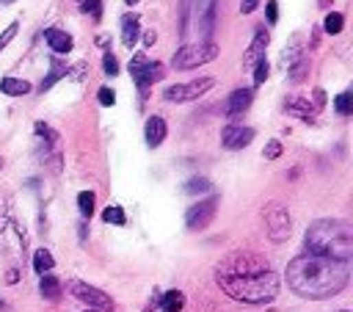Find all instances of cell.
<instances>
[{
  "mask_svg": "<svg viewBox=\"0 0 353 312\" xmlns=\"http://www.w3.org/2000/svg\"><path fill=\"white\" fill-rule=\"evenodd\" d=\"M268 42H271V34L265 31V25H260V28L254 31V42L249 45V50H246V56H243V67L254 69L260 61H265V47H268Z\"/></svg>",
  "mask_w": 353,
  "mask_h": 312,
  "instance_id": "11",
  "label": "cell"
},
{
  "mask_svg": "<svg viewBox=\"0 0 353 312\" xmlns=\"http://www.w3.org/2000/svg\"><path fill=\"white\" fill-rule=\"evenodd\" d=\"M130 75H133L135 86H138L141 91H146V89L155 86L157 80H163V64H160V61H149L146 56L135 53V56L130 58Z\"/></svg>",
  "mask_w": 353,
  "mask_h": 312,
  "instance_id": "6",
  "label": "cell"
},
{
  "mask_svg": "<svg viewBox=\"0 0 353 312\" xmlns=\"http://www.w3.org/2000/svg\"><path fill=\"white\" fill-rule=\"evenodd\" d=\"M94 205H97V199H94L91 191H80L78 194V210H80L83 219H91L94 216Z\"/></svg>",
  "mask_w": 353,
  "mask_h": 312,
  "instance_id": "24",
  "label": "cell"
},
{
  "mask_svg": "<svg viewBox=\"0 0 353 312\" xmlns=\"http://www.w3.org/2000/svg\"><path fill=\"white\" fill-rule=\"evenodd\" d=\"M166 133H168V127H166V119H163V116H149V119H146L144 138H146V146H149V149L160 146V144L166 141Z\"/></svg>",
  "mask_w": 353,
  "mask_h": 312,
  "instance_id": "14",
  "label": "cell"
},
{
  "mask_svg": "<svg viewBox=\"0 0 353 312\" xmlns=\"http://www.w3.org/2000/svg\"><path fill=\"white\" fill-rule=\"evenodd\" d=\"M257 6H260V0H243V3H240V12H243V14H251Z\"/></svg>",
  "mask_w": 353,
  "mask_h": 312,
  "instance_id": "38",
  "label": "cell"
},
{
  "mask_svg": "<svg viewBox=\"0 0 353 312\" xmlns=\"http://www.w3.org/2000/svg\"><path fill=\"white\" fill-rule=\"evenodd\" d=\"M141 39H144V47H152V45H155V39H157V34H155V31H144V34H141Z\"/></svg>",
  "mask_w": 353,
  "mask_h": 312,
  "instance_id": "39",
  "label": "cell"
},
{
  "mask_svg": "<svg viewBox=\"0 0 353 312\" xmlns=\"http://www.w3.org/2000/svg\"><path fill=\"white\" fill-rule=\"evenodd\" d=\"M218 287L243 304H268L279 293V276L271 263L254 252H232L216 265Z\"/></svg>",
  "mask_w": 353,
  "mask_h": 312,
  "instance_id": "1",
  "label": "cell"
},
{
  "mask_svg": "<svg viewBox=\"0 0 353 312\" xmlns=\"http://www.w3.org/2000/svg\"><path fill=\"white\" fill-rule=\"evenodd\" d=\"M124 3H127V6H135V3H138V0H124Z\"/></svg>",
  "mask_w": 353,
  "mask_h": 312,
  "instance_id": "42",
  "label": "cell"
},
{
  "mask_svg": "<svg viewBox=\"0 0 353 312\" xmlns=\"http://www.w3.org/2000/svg\"><path fill=\"white\" fill-rule=\"evenodd\" d=\"M69 293H72L78 301H83L89 309H97V312H102V309H113V301H111V296H108V293H102L100 287L86 285V282H80V279H72V282H69Z\"/></svg>",
  "mask_w": 353,
  "mask_h": 312,
  "instance_id": "9",
  "label": "cell"
},
{
  "mask_svg": "<svg viewBox=\"0 0 353 312\" xmlns=\"http://www.w3.org/2000/svg\"><path fill=\"white\" fill-rule=\"evenodd\" d=\"M53 265H56V260H53V254H50L47 249H36V252H34V271H36V274L45 276V274L53 271Z\"/></svg>",
  "mask_w": 353,
  "mask_h": 312,
  "instance_id": "22",
  "label": "cell"
},
{
  "mask_svg": "<svg viewBox=\"0 0 353 312\" xmlns=\"http://www.w3.org/2000/svg\"><path fill=\"white\" fill-rule=\"evenodd\" d=\"M138 39H141V20H138V14H124L122 17V45L127 50H133L138 45Z\"/></svg>",
  "mask_w": 353,
  "mask_h": 312,
  "instance_id": "16",
  "label": "cell"
},
{
  "mask_svg": "<svg viewBox=\"0 0 353 312\" xmlns=\"http://www.w3.org/2000/svg\"><path fill=\"white\" fill-rule=\"evenodd\" d=\"M67 75H69V67H64L61 61H53V67H50V75H47L45 80H42L39 91L45 94V91H47V89H50L53 83H58V80H61V78H67Z\"/></svg>",
  "mask_w": 353,
  "mask_h": 312,
  "instance_id": "23",
  "label": "cell"
},
{
  "mask_svg": "<svg viewBox=\"0 0 353 312\" xmlns=\"http://www.w3.org/2000/svg\"><path fill=\"white\" fill-rule=\"evenodd\" d=\"M83 12L91 14L94 20H100L102 17V0H83Z\"/></svg>",
  "mask_w": 353,
  "mask_h": 312,
  "instance_id": "32",
  "label": "cell"
},
{
  "mask_svg": "<svg viewBox=\"0 0 353 312\" xmlns=\"http://www.w3.org/2000/svg\"><path fill=\"white\" fill-rule=\"evenodd\" d=\"M216 210H218V197H207V199H199L196 205H191L188 213H185L188 230H205V227H210V221L216 219Z\"/></svg>",
  "mask_w": 353,
  "mask_h": 312,
  "instance_id": "10",
  "label": "cell"
},
{
  "mask_svg": "<svg viewBox=\"0 0 353 312\" xmlns=\"http://www.w3.org/2000/svg\"><path fill=\"white\" fill-rule=\"evenodd\" d=\"M17 279H20V271H9V276H6V282H9V285H14Z\"/></svg>",
  "mask_w": 353,
  "mask_h": 312,
  "instance_id": "41",
  "label": "cell"
},
{
  "mask_svg": "<svg viewBox=\"0 0 353 312\" xmlns=\"http://www.w3.org/2000/svg\"><path fill=\"white\" fill-rule=\"evenodd\" d=\"M339 312H348V309H339Z\"/></svg>",
  "mask_w": 353,
  "mask_h": 312,
  "instance_id": "45",
  "label": "cell"
},
{
  "mask_svg": "<svg viewBox=\"0 0 353 312\" xmlns=\"http://www.w3.org/2000/svg\"><path fill=\"white\" fill-rule=\"evenodd\" d=\"M254 102V89H235L227 100V116L229 119H238L249 105Z\"/></svg>",
  "mask_w": 353,
  "mask_h": 312,
  "instance_id": "13",
  "label": "cell"
},
{
  "mask_svg": "<svg viewBox=\"0 0 353 312\" xmlns=\"http://www.w3.org/2000/svg\"><path fill=\"white\" fill-rule=\"evenodd\" d=\"M194 23L202 34V42H213L216 34V17H218V0H194L191 3Z\"/></svg>",
  "mask_w": 353,
  "mask_h": 312,
  "instance_id": "8",
  "label": "cell"
},
{
  "mask_svg": "<svg viewBox=\"0 0 353 312\" xmlns=\"http://www.w3.org/2000/svg\"><path fill=\"white\" fill-rule=\"evenodd\" d=\"M3 3H12V0H3Z\"/></svg>",
  "mask_w": 353,
  "mask_h": 312,
  "instance_id": "44",
  "label": "cell"
},
{
  "mask_svg": "<svg viewBox=\"0 0 353 312\" xmlns=\"http://www.w3.org/2000/svg\"><path fill=\"white\" fill-rule=\"evenodd\" d=\"M213 86H216L213 78H196L191 83H174V86L163 89V100H168V102H191V100H199Z\"/></svg>",
  "mask_w": 353,
  "mask_h": 312,
  "instance_id": "7",
  "label": "cell"
},
{
  "mask_svg": "<svg viewBox=\"0 0 353 312\" xmlns=\"http://www.w3.org/2000/svg\"><path fill=\"white\" fill-rule=\"evenodd\" d=\"M312 97H315V108L326 105V91H323V89H315V94H312Z\"/></svg>",
  "mask_w": 353,
  "mask_h": 312,
  "instance_id": "40",
  "label": "cell"
},
{
  "mask_svg": "<svg viewBox=\"0 0 353 312\" xmlns=\"http://www.w3.org/2000/svg\"><path fill=\"white\" fill-rule=\"evenodd\" d=\"M350 268L348 263H337L317 254H301L287 265V285L295 296L309 301H323L348 287Z\"/></svg>",
  "mask_w": 353,
  "mask_h": 312,
  "instance_id": "2",
  "label": "cell"
},
{
  "mask_svg": "<svg viewBox=\"0 0 353 312\" xmlns=\"http://www.w3.org/2000/svg\"><path fill=\"white\" fill-rule=\"evenodd\" d=\"M97 97H100V105H105V108L116 105V91H113V89H108V86H102Z\"/></svg>",
  "mask_w": 353,
  "mask_h": 312,
  "instance_id": "35",
  "label": "cell"
},
{
  "mask_svg": "<svg viewBox=\"0 0 353 312\" xmlns=\"http://www.w3.org/2000/svg\"><path fill=\"white\" fill-rule=\"evenodd\" d=\"M45 42H47V45H50V50H53V53H58V56L72 53V47H75L72 36H69L67 31H61V28H45Z\"/></svg>",
  "mask_w": 353,
  "mask_h": 312,
  "instance_id": "15",
  "label": "cell"
},
{
  "mask_svg": "<svg viewBox=\"0 0 353 312\" xmlns=\"http://www.w3.org/2000/svg\"><path fill=\"white\" fill-rule=\"evenodd\" d=\"M265 227H268V238L273 241V243H284L287 238H290V232H293V219H290V210L284 208V205H279V202H271L268 208H265Z\"/></svg>",
  "mask_w": 353,
  "mask_h": 312,
  "instance_id": "5",
  "label": "cell"
},
{
  "mask_svg": "<svg viewBox=\"0 0 353 312\" xmlns=\"http://www.w3.org/2000/svg\"><path fill=\"white\" fill-rule=\"evenodd\" d=\"M306 69H309V58H304L301 64H295L293 69H287V72H290V80H293V83H301L304 75H306Z\"/></svg>",
  "mask_w": 353,
  "mask_h": 312,
  "instance_id": "31",
  "label": "cell"
},
{
  "mask_svg": "<svg viewBox=\"0 0 353 312\" xmlns=\"http://www.w3.org/2000/svg\"><path fill=\"white\" fill-rule=\"evenodd\" d=\"M0 91L6 97H25V94H31V83L20 80V78H3L0 80Z\"/></svg>",
  "mask_w": 353,
  "mask_h": 312,
  "instance_id": "19",
  "label": "cell"
},
{
  "mask_svg": "<svg viewBox=\"0 0 353 312\" xmlns=\"http://www.w3.org/2000/svg\"><path fill=\"white\" fill-rule=\"evenodd\" d=\"M262 155H265L268 161H276L279 155H282V141H276V138H273V141H268V144H265V152H262Z\"/></svg>",
  "mask_w": 353,
  "mask_h": 312,
  "instance_id": "33",
  "label": "cell"
},
{
  "mask_svg": "<svg viewBox=\"0 0 353 312\" xmlns=\"http://www.w3.org/2000/svg\"><path fill=\"white\" fill-rule=\"evenodd\" d=\"M83 312H97V309H83Z\"/></svg>",
  "mask_w": 353,
  "mask_h": 312,
  "instance_id": "43",
  "label": "cell"
},
{
  "mask_svg": "<svg viewBox=\"0 0 353 312\" xmlns=\"http://www.w3.org/2000/svg\"><path fill=\"white\" fill-rule=\"evenodd\" d=\"M185 307V296L180 290H168L160 296V309L163 312H180Z\"/></svg>",
  "mask_w": 353,
  "mask_h": 312,
  "instance_id": "21",
  "label": "cell"
},
{
  "mask_svg": "<svg viewBox=\"0 0 353 312\" xmlns=\"http://www.w3.org/2000/svg\"><path fill=\"white\" fill-rule=\"evenodd\" d=\"M216 58H218V45L216 42H196V45H183L180 50H176L174 58H171V67L188 72V69H199V67H205Z\"/></svg>",
  "mask_w": 353,
  "mask_h": 312,
  "instance_id": "4",
  "label": "cell"
},
{
  "mask_svg": "<svg viewBox=\"0 0 353 312\" xmlns=\"http://www.w3.org/2000/svg\"><path fill=\"white\" fill-rule=\"evenodd\" d=\"M268 72H271L268 61H260V64L254 67V83H257V86H262V83L268 80Z\"/></svg>",
  "mask_w": 353,
  "mask_h": 312,
  "instance_id": "34",
  "label": "cell"
},
{
  "mask_svg": "<svg viewBox=\"0 0 353 312\" xmlns=\"http://www.w3.org/2000/svg\"><path fill=\"white\" fill-rule=\"evenodd\" d=\"M185 194H191V197H196V194H207V191H213V183L207 180V177H194V180H188L185 183V188H183Z\"/></svg>",
  "mask_w": 353,
  "mask_h": 312,
  "instance_id": "25",
  "label": "cell"
},
{
  "mask_svg": "<svg viewBox=\"0 0 353 312\" xmlns=\"http://www.w3.org/2000/svg\"><path fill=\"white\" fill-rule=\"evenodd\" d=\"M34 130H36L39 138H47V144H56V141H58V133H56L50 124H45V122H36Z\"/></svg>",
  "mask_w": 353,
  "mask_h": 312,
  "instance_id": "29",
  "label": "cell"
},
{
  "mask_svg": "<svg viewBox=\"0 0 353 312\" xmlns=\"http://www.w3.org/2000/svg\"><path fill=\"white\" fill-rule=\"evenodd\" d=\"M306 254L328 257L337 263L353 260V227L342 219H320L306 230Z\"/></svg>",
  "mask_w": 353,
  "mask_h": 312,
  "instance_id": "3",
  "label": "cell"
},
{
  "mask_svg": "<svg viewBox=\"0 0 353 312\" xmlns=\"http://www.w3.org/2000/svg\"><path fill=\"white\" fill-rule=\"evenodd\" d=\"M284 111L298 116V119H304V122H315V113H317V108L306 97H287L284 100Z\"/></svg>",
  "mask_w": 353,
  "mask_h": 312,
  "instance_id": "17",
  "label": "cell"
},
{
  "mask_svg": "<svg viewBox=\"0 0 353 312\" xmlns=\"http://www.w3.org/2000/svg\"><path fill=\"white\" fill-rule=\"evenodd\" d=\"M323 28H326V34H339L342 28H345V17L339 14V12H331V14H326V20H323Z\"/></svg>",
  "mask_w": 353,
  "mask_h": 312,
  "instance_id": "27",
  "label": "cell"
},
{
  "mask_svg": "<svg viewBox=\"0 0 353 312\" xmlns=\"http://www.w3.org/2000/svg\"><path fill=\"white\" fill-rule=\"evenodd\" d=\"M17 31H20V23H12V25L3 31V36H0V50H6V45L17 36Z\"/></svg>",
  "mask_w": 353,
  "mask_h": 312,
  "instance_id": "36",
  "label": "cell"
},
{
  "mask_svg": "<svg viewBox=\"0 0 353 312\" xmlns=\"http://www.w3.org/2000/svg\"><path fill=\"white\" fill-rule=\"evenodd\" d=\"M254 141V130L251 127H243V124H229V127H224L221 130V144L227 146V149H243V146H249Z\"/></svg>",
  "mask_w": 353,
  "mask_h": 312,
  "instance_id": "12",
  "label": "cell"
},
{
  "mask_svg": "<svg viewBox=\"0 0 353 312\" xmlns=\"http://www.w3.org/2000/svg\"><path fill=\"white\" fill-rule=\"evenodd\" d=\"M102 69H105V75H111V78L119 75V61H116V56H113L111 50L102 56Z\"/></svg>",
  "mask_w": 353,
  "mask_h": 312,
  "instance_id": "30",
  "label": "cell"
},
{
  "mask_svg": "<svg viewBox=\"0 0 353 312\" xmlns=\"http://www.w3.org/2000/svg\"><path fill=\"white\" fill-rule=\"evenodd\" d=\"M80 3H83V0H80Z\"/></svg>",
  "mask_w": 353,
  "mask_h": 312,
  "instance_id": "46",
  "label": "cell"
},
{
  "mask_svg": "<svg viewBox=\"0 0 353 312\" xmlns=\"http://www.w3.org/2000/svg\"><path fill=\"white\" fill-rule=\"evenodd\" d=\"M102 219H105L108 224H113V227H124V224H127V216H124V210H122L119 205H108V208L102 210Z\"/></svg>",
  "mask_w": 353,
  "mask_h": 312,
  "instance_id": "26",
  "label": "cell"
},
{
  "mask_svg": "<svg viewBox=\"0 0 353 312\" xmlns=\"http://www.w3.org/2000/svg\"><path fill=\"white\" fill-rule=\"evenodd\" d=\"M39 293H42V298H47V301H58V298H61V282H58L53 274H45L42 282H39Z\"/></svg>",
  "mask_w": 353,
  "mask_h": 312,
  "instance_id": "20",
  "label": "cell"
},
{
  "mask_svg": "<svg viewBox=\"0 0 353 312\" xmlns=\"http://www.w3.org/2000/svg\"><path fill=\"white\" fill-rule=\"evenodd\" d=\"M265 17H268L271 25L279 20V3H276V0H268V3H265Z\"/></svg>",
  "mask_w": 353,
  "mask_h": 312,
  "instance_id": "37",
  "label": "cell"
},
{
  "mask_svg": "<svg viewBox=\"0 0 353 312\" xmlns=\"http://www.w3.org/2000/svg\"><path fill=\"white\" fill-rule=\"evenodd\" d=\"M306 58V53H304V45H301V36H293V42L284 47V53H282V67L284 69H293L295 64H301Z\"/></svg>",
  "mask_w": 353,
  "mask_h": 312,
  "instance_id": "18",
  "label": "cell"
},
{
  "mask_svg": "<svg viewBox=\"0 0 353 312\" xmlns=\"http://www.w3.org/2000/svg\"><path fill=\"white\" fill-rule=\"evenodd\" d=\"M334 108H337V113H342V116H350V113H353V94H350V91H342V94H337V100H334Z\"/></svg>",
  "mask_w": 353,
  "mask_h": 312,
  "instance_id": "28",
  "label": "cell"
}]
</instances>
